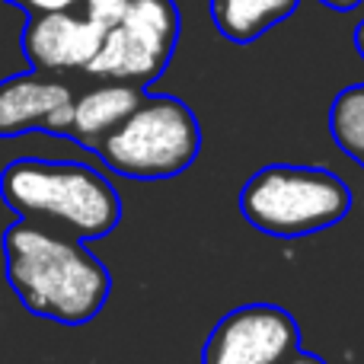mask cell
Instances as JSON below:
<instances>
[{
    "mask_svg": "<svg viewBox=\"0 0 364 364\" xmlns=\"http://www.w3.org/2000/svg\"><path fill=\"white\" fill-rule=\"evenodd\" d=\"M102 26L77 10L32 13L23 29V51L42 74L83 70L102 42Z\"/></svg>",
    "mask_w": 364,
    "mask_h": 364,
    "instance_id": "52a82bcc",
    "label": "cell"
},
{
    "mask_svg": "<svg viewBox=\"0 0 364 364\" xmlns=\"http://www.w3.org/2000/svg\"><path fill=\"white\" fill-rule=\"evenodd\" d=\"M176 42V0H132L119 23L102 32L100 48L83 70L96 80H119L144 90L166 70Z\"/></svg>",
    "mask_w": 364,
    "mask_h": 364,
    "instance_id": "5b68a950",
    "label": "cell"
},
{
    "mask_svg": "<svg viewBox=\"0 0 364 364\" xmlns=\"http://www.w3.org/2000/svg\"><path fill=\"white\" fill-rule=\"evenodd\" d=\"M282 364H326L323 358H316V355H307V352H301V348H297L294 355H288V358H284Z\"/></svg>",
    "mask_w": 364,
    "mask_h": 364,
    "instance_id": "5bb4252c",
    "label": "cell"
},
{
    "mask_svg": "<svg viewBox=\"0 0 364 364\" xmlns=\"http://www.w3.org/2000/svg\"><path fill=\"white\" fill-rule=\"evenodd\" d=\"M301 0H208L218 32L233 45H250L291 16Z\"/></svg>",
    "mask_w": 364,
    "mask_h": 364,
    "instance_id": "30bf717a",
    "label": "cell"
},
{
    "mask_svg": "<svg viewBox=\"0 0 364 364\" xmlns=\"http://www.w3.org/2000/svg\"><path fill=\"white\" fill-rule=\"evenodd\" d=\"M329 132L342 154L364 170V83L342 90L329 109Z\"/></svg>",
    "mask_w": 364,
    "mask_h": 364,
    "instance_id": "8fae6325",
    "label": "cell"
},
{
    "mask_svg": "<svg viewBox=\"0 0 364 364\" xmlns=\"http://www.w3.org/2000/svg\"><path fill=\"white\" fill-rule=\"evenodd\" d=\"M93 151L119 176L170 179L195 164L201 128L195 112L176 96H144Z\"/></svg>",
    "mask_w": 364,
    "mask_h": 364,
    "instance_id": "277c9868",
    "label": "cell"
},
{
    "mask_svg": "<svg viewBox=\"0 0 364 364\" xmlns=\"http://www.w3.org/2000/svg\"><path fill=\"white\" fill-rule=\"evenodd\" d=\"M29 13H55V10H77L80 0H10Z\"/></svg>",
    "mask_w": 364,
    "mask_h": 364,
    "instance_id": "4fadbf2b",
    "label": "cell"
},
{
    "mask_svg": "<svg viewBox=\"0 0 364 364\" xmlns=\"http://www.w3.org/2000/svg\"><path fill=\"white\" fill-rule=\"evenodd\" d=\"M70 112H74V90L42 70L0 83V138H13L36 128L68 134Z\"/></svg>",
    "mask_w": 364,
    "mask_h": 364,
    "instance_id": "ba28073f",
    "label": "cell"
},
{
    "mask_svg": "<svg viewBox=\"0 0 364 364\" xmlns=\"http://www.w3.org/2000/svg\"><path fill=\"white\" fill-rule=\"evenodd\" d=\"M355 48H358V55L364 58V19L355 26Z\"/></svg>",
    "mask_w": 364,
    "mask_h": 364,
    "instance_id": "2e32d148",
    "label": "cell"
},
{
    "mask_svg": "<svg viewBox=\"0 0 364 364\" xmlns=\"http://www.w3.org/2000/svg\"><path fill=\"white\" fill-rule=\"evenodd\" d=\"M301 348V329L275 304L237 307L211 329L201 364H282Z\"/></svg>",
    "mask_w": 364,
    "mask_h": 364,
    "instance_id": "8992f818",
    "label": "cell"
},
{
    "mask_svg": "<svg viewBox=\"0 0 364 364\" xmlns=\"http://www.w3.org/2000/svg\"><path fill=\"white\" fill-rule=\"evenodd\" d=\"M0 195L19 218L77 240L106 237L122 220L115 186L100 170L77 160H13L0 173Z\"/></svg>",
    "mask_w": 364,
    "mask_h": 364,
    "instance_id": "7a4b0ae2",
    "label": "cell"
},
{
    "mask_svg": "<svg viewBox=\"0 0 364 364\" xmlns=\"http://www.w3.org/2000/svg\"><path fill=\"white\" fill-rule=\"evenodd\" d=\"M141 100H144L141 87L106 80L102 87L87 90L83 96H74V112H70L68 134L77 141V144L96 147L100 138H106Z\"/></svg>",
    "mask_w": 364,
    "mask_h": 364,
    "instance_id": "9c48e42d",
    "label": "cell"
},
{
    "mask_svg": "<svg viewBox=\"0 0 364 364\" xmlns=\"http://www.w3.org/2000/svg\"><path fill=\"white\" fill-rule=\"evenodd\" d=\"M320 4H326L329 10H339V13H348V10H358L364 0H320Z\"/></svg>",
    "mask_w": 364,
    "mask_h": 364,
    "instance_id": "9a60e30c",
    "label": "cell"
},
{
    "mask_svg": "<svg viewBox=\"0 0 364 364\" xmlns=\"http://www.w3.org/2000/svg\"><path fill=\"white\" fill-rule=\"evenodd\" d=\"M4 259L19 304L61 326L90 323L112 288L106 265L77 237L26 218L4 233Z\"/></svg>",
    "mask_w": 364,
    "mask_h": 364,
    "instance_id": "6da1fadb",
    "label": "cell"
},
{
    "mask_svg": "<svg viewBox=\"0 0 364 364\" xmlns=\"http://www.w3.org/2000/svg\"><path fill=\"white\" fill-rule=\"evenodd\" d=\"M128 4H132V0H80L77 10H80L87 19H93L96 26L109 29V26H115L122 19V13L128 10Z\"/></svg>",
    "mask_w": 364,
    "mask_h": 364,
    "instance_id": "7c38bea8",
    "label": "cell"
},
{
    "mask_svg": "<svg viewBox=\"0 0 364 364\" xmlns=\"http://www.w3.org/2000/svg\"><path fill=\"white\" fill-rule=\"evenodd\" d=\"M240 211L256 230L294 240L346 220L352 211V188L320 166L275 164L250 176L240 192Z\"/></svg>",
    "mask_w": 364,
    "mask_h": 364,
    "instance_id": "3957f363",
    "label": "cell"
}]
</instances>
